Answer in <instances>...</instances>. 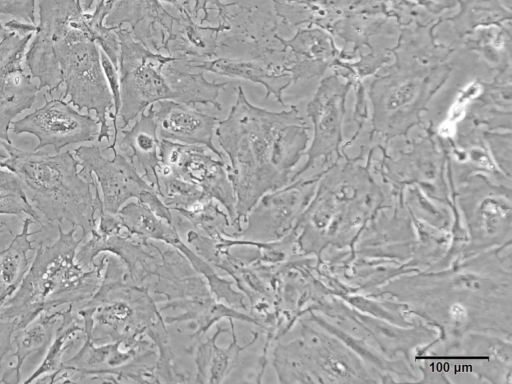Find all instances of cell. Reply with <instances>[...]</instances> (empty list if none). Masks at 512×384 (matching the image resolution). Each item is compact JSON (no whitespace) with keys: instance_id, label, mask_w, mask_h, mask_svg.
Returning a JSON list of instances; mask_svg holds the SVG:
<instances>
[{"instance_id":"ffe728a7","label":"cell","mask_w":512,"mask_h":384,"mask_svg":"<svg viewBox=\"0 0 512 384\" xmlns=\"http://www.w3.org/2000/svg\"><path fill=\"white\" fill-rule=\"evenodd\" d=\"M154 117L160 139L202 145L219 159L226 160V156L212 143L218 122L216 117L171 99L157 102V107H154Z\"/></svg>"},{"instance_id":"b9f144b4","label":"cell","mask_w":512,"mask_h":384,"mask_svg":"<svg viewBox=\"0 0 512 384\" xmlns=\"http://www.w3.org/2000/svg\"><path fill=\"white\" fill-rule=\"evenodd\" d=\"M95 1L98 0H79V4L84 12H88L91 10Z\"/></svg>"},{"instance_id":"7c38bea8","label":"cell","mask_w":512,"mask_h":384,"mask_svg":"<svg viewBox=\"0 0 512 384\" xmlns=\"http://www.w3.org/2000/svg\"><path fill=\"white\" fill-rule=\"evenodd\" d=\"M202 145L159 141L160 163L176 176L198 186L205 195L225 208L236 230V197L228 178L226 160L214 159ZM232 232V233H233Z\"/></svg>"},{"instance_id":"836d02e7","label":"cell","mask_w":512,"mask_h":384,"mask_svg":"<svg viewBox=\"0 0 512 384\" xmlns=\"http://www.w3.org/2000/svg\"><path fill=\"white\" fill-rule=\"evenodd\" d=\"M28 215L46 229L32 207L19 178L13 172L0 167V215Z\"/></svg>"},{"instance_id":"f35d334b","label":"cell","mask_w":512,"mask_h":384,"mask_svg":"<svg viewBox=\"0 0 512 384\" xmlns=\"http://www.w3.org/2000/svg\"><path fill=\"white\" fill-rule=\"evenodd\" d=\"M208 5H214L215 9L218 10V14L222 13L226 7L227 3L223 4L220 0H195V4L192 7V15L193 18L196 19L198 17L199 11H203V17L201 19V24L204 21L210 22L208 16Z\"/></svg>"},{"instance_id":"e0dca14e","label":"cell","mask_w":512,"mask_h":384,"mask_svg":"<svg viewBox=\"0 0 512 384\" xmlns=\"http://www.w3.org/2000/svg\"><path fill=\"white\" fill-rule=\"evenodd\" d=\"M457 191L458 200L466 216H471V231L481 222L472 236L481 229L479 248L502 242L510 236L511 189L504 184H493L484 175H470Z\"/></svg>"},{"instance_id":"484cf974","label":"cell","mask_w":512,"mask_h":384,"mask_svg":"<svg viewBox=\"0 0 512 384\" xmlns=\"http://www.w3.org/2000/svg\"><path fill=\"white\" fill-rule=\"evenodd\" d=\"M190 62L183 58L173 57L167 62L162 73L172 93V100L187 105H212L221 110L218 96L228 82H210L204 77L203 70L191 72Z\"/></svg>"},{"instance_id":"603a6c76","label":"cell","mask_w":512,"mask_h":384,"mask_svg":"<svg viewBox=\"0 0 512 384\" xmlns=\"http://www.w3.org/2000/svg\"><path fill=\"white\" fill-rule=\"evenodd\" d=\"M191 68H198L229 78H240L264 86L265 99L274 95L275 99L286 106L283 91L289 87L292 77L284 68L268 64L258 59L216 57L211 60L192 62Z\"/></svg>"},{"instance_id":"4dcf8cb0","label":"cell","mask_w":512,"mask_h":384,"mask_svg":"<svg viewBox=\"0 0 512 384\" xmlns=\"http://www.w3.org/2000/svg\"><path fill=\"white\" fill-rule=\"evenodd\" d=\"M61 324L56 330V338L48 347V352L40 366L25 380L24 383H45L52 384L54 379L60 373L64 352L73 345L77 338V333L84 334V326L73 314V305L61 310Z\"/></svg>"},{"instance_id":"d6a6232c","label":"cell","mask_w":512,"mask_h":384,"mask_svg":"<svg viewBox=\"0 0 512 384\" xmlns=\"http://www.w3.org/2000/svg\"><path fill=\"white\" fill-rule=\"evenodd\" d=\"M187 219L202 235L213 239H219L222 236H228L227 229L232 227L231 220L221 208L220 204L209 199L199 203L189 210L178 212Z\"/></svg>"},{"instance_id":"6da1fadb","label":"cell","mask_w":512,"mask_h":384,"mask_svg":"<svg viewBox=\"0 0 512 384\" xmlns=\"http://www.w3.org/2000/svg\"><path fill=\"white\" fill-rule=\"evenodd\" d=\"M308 126L296 106L279 112L250 103L241 86L228 117L215 135L229 165L236 197V230L259 198L290 182V173L307 148Z\"/></svg>"},{"instance_id":"d590c367","label":"cell","mask_w":512,"mask_h":384,"mask_svg":"<svg viewBox=\"0 0 512 384\" xmlns=\"http://www.w3.org/2000/svg\"><path fill=\"white\" fill-rule=\"evenodd\" d=\"M36 0H0V15L11 16L13 19L36 24Z\"/></svg>"},{"instance_id":"60d3db41","label":"cell","mask_w":512,"mask_h":384,"mask_svg":"<svg viewBox=\"0 0 512 384\" xmlns=\"http://www.w3.org/2000/svg\"><path fill=\"white\" fill-rule=\"evenodd\" d=\"M11 148L12 143H8L2 139H0V167H7L10 159H11Z\"/></svg>"},{"instance_id":"44dd1931","label":"cell","mask_w":512,"mask_h":384,"mask_svg":"<svg viewBox=\"0 0 512 384\" xmlns=\"http://www.w3.org/2000/svg\"><path fill=\"white\" fill-rule=\"evenodd\" d=\"M112 7L104 20L106 26L128 23L133 36L154 52H160L164 39L172 32L177 17L172 16L160 0H111Z\"/></svg>"},{"instance_id":"8992f818","label":"cell","mask_w":512,"mask_h":384,"mask_svg":"<svg viewBox=\"0 0 512 384\" xmlns=\"http://www.w3.org/2000/svg\"><path fill=\"white\" fill-rule=\"evenodd\" d=\"M53 54L62 81V99L69 97L78 110L94 111L100 124L97 140L110 141L107 117L114 107L105 77L100 50L92 38L88 12L53 43Z\"/></svg>"},{"instance_id":"7402d4cb","label":"cell","mask_w":512,"mask_h":384,"mask_svg":"<svg viewBox=\"0 0 512 384\" xmlns=\"http://www.w3.org/2000/svg\"><path fill=\"white\" fill-rule=\"evenodd\" d=\"M512 68L484 78L478 93L462 109L463 120L473 126L496 131H511L512 126ZM460 120V119H459Z\"/></svg>"},{"instance_id":"8fae6325","label":"cell","mask_w":512,"mask_h":384,"mask_svg":"<svg viewBox=\"0 0 512 384\" xmlns=\"http://www.w3.org/2000/svg\"><path fill=\"white\" fill-rule=\"evenodd\" d=\"M319 175L292 181L262 195L245 216L242 229L231 238L275 241L288 235L310 202Z\"/></svg>"},{"instance_id":"1f68e13d","label":"cell","mask_w":512,"mask_h":384,"mask_svg":"<svg viewBox=\"0 0 512 384\" xmlns=\"http://www.w3.org/2000/svg\"><path fill=\"white\" fill-rule=\"evenodd\" d=\"M154 188L164 204L177 213L210 199L198 186L176 176L161 163L156 169Z\"/></svg>"},{"instance_id":"30bf717a","label":"cell","mask_w":512,"mask_h":384,"mask_svg":"<svg viewBox=\"0 0 512 384\" xmlns=\"http://www.w3.org/2000/svg\"><path fill=\"white\" fill-rule=\"evenodd\" d=\"M424 133L410 143V149L400 151L398 158L387 154L381 145L375 147L382 152L380 170L383 177L397 190L405 185L419 184L432 196H446L447 186L444 181V168L447 155L440 143L433 121L427 126L421 125Z\"/></svg>"},{"instance_id":"4fadbf2b","label":"cell","mask_w":512,"mask_h":384,"mask_svg":"<svg viewBox=\"0 0 512 384\" xmlns=\"http://www.w3.org/2000/svg\"><path fill=\"white\" fill-rule=\"evenodd\" d=\"M39 24L25 53V64L38 88L47 89L50 98H61V75L53 54V43L83 15L79 0H38Z\"/></svg>"},{"instance_id":"ac0fdd59","label":"cell","mask_w":512,"mask_h":384,"mask_svg":"<svg viewBox=\"0 0 512 384\" xmlns=\"http://www.w3.org/2000/svg\"><path fill=\"white\" fill-rule=\"evenodd\" d=\"M32 34L11 31L0 42V139L8 143H11L8 131L13 119L33 105L39 91L23 68Z\"/></svg>"},{"instance_id":"d4e9b609","label":"cell","mask_w":512,"mask_h":384,"mask_svg":"<svg viewBox=\"0 0 512 384\" xmlns=\"http://www.w3.org/2000/svg\"><path fill=\"white\" fill-rule=\"evenodd\" d=\"M155 104H151L140 113L134 125L126 129H118L121 139L116 142L121 154L133 165L134 160L143 169V178L153 187L156 182V169L160 163L159 137L154 117Z\"/></svg>"},{"instance_id":"3957f363","label":"cell","mask_w":512,"mask_h":384,"mask_svg":"<svg viewBox=\"0 0 512 384\" xmlns=\"http://www.w3.org/2000/svg\"><path fill=\"white\" fill-rule=\"evenodd\" d=\"M84 335L95 344L121 341L126 348L155 349L159 382H180L184 374L173 364L164 317L150 291L129 278L123 263L107 253L101 284L78 310Z\"/></svg>"},{"instance_id":"4316f807","label":"cell","mask_w":512,"mask_h":384,"mask_svg":"<svg viewBox=\"0 0 512 384\" xmlns=\"http://www.w3.org/2000/svg\"><path fill=\"white\" fill-rule=\"evenodd\" d=\"M232 340L227 347H220L216 344L218 336L224 332H228V328L217 326L216 332L211 338L202 342L195 347V365L196 375L195 382L218 384L230 374L236 366L241 351L253 344L259 334L253 333V339L244 346L239 345L233 319H228Z\"/></svg>"},{"instance_id":"9a60e30c","label":"cell","mask_w":512,"mask_h":384,"mask_svg":"<svg viewBox=\"0 0 512 384\" xmlns=\"http://www.w3.org/2000/svg\"><path fill=\"white\" fill-rule=\"evenodd\" d=\"M13 133L32 134L38 139L35 151L51 146L56 153L70 144L91 142L98 138L99 121L72 108L62 98L45 97V104L12 122Z\"/></svg>"},{"instance_id":"74e56055","label":"cell","mask_w":512,"mask_h":384,"mask_svg":"<svg viewBox=\"0 0 512 384\" xmlns=\"http://www.w3.org/2000/svg\"><path fill=\"white\" fill-rule=\"evenodd\" d=\"M17 330L15 320H3L0 318V363L5 355L12 350V335Z\"/></svg>"},{"instance_id":"cb8c5ba5","label":"cell","mask_w":512,"mask_h":384,"mask_svg":"<svg viewBox=\"0 0 512 384\" xmlns=\"http://www.w3.org/2000/svg\"><path fill=\"white\" fill-rule=\"evenodd\" d=\"M226 29L224 24L203 26L190 15H179L160 51L164 49L169 56L183 58L190 63L211 60L216 58L219 33Z\"/></svg>"},{"instance_id":"9c48e42d","label":"cell","mask_w":512,"mask_h":384,"mask_svg":"<svg viewBox=\"0 0 512 384\" xmlns=\"http://www.w3.org/2000/svg\"><path fill=\"white\" fill-rule=\"evenodd\" d=\"M79 351L64 361L55 383L72 382V375L82 379L101 382H156L155 365L157 351L155 349L140 350L126 348L121 341L95 344L89 336Z\"/></svg>"},{"instance_id":"ab89813d","label":"cell","mask_w":512,"mask_h":384,"mask_svg":"<svg viewBox=\"0 0 512 384\" xmlns=\"http://www.w3.org/2000/svg\"><path fill=\"white\" fill-rule=\"evenodd\" d=\"M160 1L167 2V3L171 4L172 6H174L178 10L179 15H181V16L190 15L193 18L192 7H191L192 0H160Z\"/></svg>"},{"instance_id":"2e32d148","label":"cell","mask_w":512,"mask_h":384,"mask_svg":"<svg viewBox=\"0 0 512 384\" xmlns=\"http://www.w3.org/2000/svg\"><path fill=\"white\" fill-rule=\"evenodd\" d=\"M81 167L79 174L88 180L93 176L101 190L103 210L117 214L130 199H137L145 190L153 187L136 167L120 152L113 149V158L102 155L96 145H82L74 150Z\"/></svg>"},{"instance_id":"5bb4252c","label":"cell","mask_w":512,"mask_h":384,"mask_svg":"<svg viewBox=\"0 0 512 384\" xmlns=\"http://www.w3.org/2000/svg\"><path fill=\"white\" fill-rule=\"evenodd\" d=\"M352 87L350 80L337 73L320 81L306 107L307 115L313 125L312 143L306 151L308 159L290 178V182L312 167L319 157H323L327 162L333 153H336L338 158L343 156L341 147L344 136L345 105L348 92Z\"/></svg>"},{"instance_id":"7bdbcfd3","label":"cell","mask_w":512,"mask_h":384,"mask_svg":"<svg viewBox=\"0 0 512 384\" xmlns=\"http://www.w3.org/2000/svg\"><path fill=\"white\" fill-rule=\"evenodd\" d=\"M7 27L4 25V22L0 21V42L10 33Z\"/></svg>"},{"instance_id":"d6986e66","label":"cell","mask_w":512,"mask_h":384,"mask_svg":"<svg viewBox=\"0 0 512 384\" xmlns=\"http://www.w3.org/2000/svg\"><path fill=\"white\" fill-rule=\"evenodd\" d=\"M289 58V73L292 82L320 78L329 68H336L341 59V50L334 37L318 26L299 28L289 38H280Z\"/></svg>"},{"instance_id":"83f0119b","label":"cell","mask_w":512,"mask_h":384,"mask_svg":"<svg viewBox=\"0 0 512 384\" xmlns=\"http://www.w3.org/2000/svg\"><path fill=\"white\" fill-rule=\"evenodd\" d=\"M459 12L449 18H441L449 23L450 40L445 45L455 49L462 40L476 29L489 26H502L511 23L510 7L500 0H457Z\"/></svg>"},{"instance_id":"52a82bcc","label":"cell","mask_w":512,"mask_h":384,"mask_svg":"<svg viewBox=\"0 0 512 384\" xmlns=\"http://www.w3.org/2000/svg\"><path fill=\"white\" fill-rule=\"evenodd\" d=\"M218 15L227 29L219 33L216 57L258 59L289 68L281 31L293 27L286 21L278 0H236Z\"/></svg>"},{"instance_id":"5b68a950","label":"cell","mask_w":512,"mask_h":384,"mask_svg":"<svg viewBox=\"0 0 512 384\" xmlns=\"http://www.w3.org/2000/svg\"><path fill=\"white\" fill-rule=\"evenodd\" d=\"M78 167L70 151L50 155L12 145L6 169L16 174L47 221L61 223L65 220L81 228L84 241L96 229L103 204L95 178L90 176L86 180L79 174Z\"/></svg>"},{"instance_id":"f1b7e54d","label":"cell","mask_w":512,"mask_h":384,"mask_svg":"<svg viewBox=\"0 0 512 384\" xmlns=\"http://www.w3.org/2000/svg\"><path fill=\"white\" fill-rule=\"evenodd\" d=\"M61 317V310L53 313L43 312L26 327L17 329L12 344L16 349L13 356L16 364L6 369L0 383H19L21 367L33 353L46 352L53 336L54 325Z\"/></svg>"},{"instance_id":"f546056e","label":"cell","mask_w":512,"mask_h":384,"mask_svg":"<svg viewBox=\"0 0 512 384\" xmlns=\"http://www.w3.org/2000/svg\"><path fill=\"white\" fill-rule=\"evenodd\" d=\"M31 223L35 222L32 218L26 217L21 232L17 235L12 232L13 240L9 246L0 249V306L15 292L30 267L27 253L34 250L32 242L35 240H29V236L40 232H29ZM1 227L8 228L6 223L0 220Z\"/></svg>"},{"instance_id":"8d00e7d4","label":"cell","mask_w":512,"mask_h":384,"mask_svg":"<svg viewBox=\"0 0 512 384\" xmlns=\"http://www.w3.org/2000/svg\"><path fill=\"white\" fill-rule=\"evenodd\" d=\"M100 59L105 77L107 79L113 97L115 109L114 116L117 118L121 105L118 70L102 50H100Z\"/></svg>"},{"instance_id":"e575fe53","label":"cell","mask_w":512,"mask_h":384,"mask_svg":"<svg viewBox=\"0 0 512 384\" xmlns=\"http://www.w3.org/2000/svg\"><path fill=\"white\" fill-rule=\"evenodd\" d=\"M483 136L495 165L505 176L511 178V131L501 133L484 130Z\"/></svg>"},{"instance_id":"7a4b0ae2","label":"cell","mask_w":512,"mask_h":384,"mask_svg":"<svg viewBox=\"0 0 512 384\" xmlns=\"http://www.w3.org/2000/svg\"><path fill=\"white\" fill-rule=\"evenodd\" d=\"M440 19L403 25L392 49V60L376 74L368 89L371 106L370 142L375 136L387 147L421 126L422 113L449 79L454 49L439 42L435 28Z\"/></svg>"},{"instance_id":"ba28073f","label":"cell","mask_w":512,"mask_h":384,"mask_svg":"<svg viewBox=\"0 0 512 384\" xmlns=\"http://www.w3.org/2000/svg\"><path fill=\"white\" fill-rule=\"evenodd\" d=\"M119 39L118 76L121 105L118 116L124 129L142 111L158 101L171 99L172 93L162 73L173 56L148 49L128 28L116 30Z\"/></svg>"},{"instance_id":"277c9868","label":"cell","mask_w":512,"mask_h":384,"mask_svg":"<svg viewBox=\"0 0 512 384\" xmlns=\"http://www.w3.org/2000/svg\"><path fill=\"white\" fill-rule=\"evenodd\" d=\"M59 237L52 245L43 243L15 292L0 306V318L15 320L17 329L26 327L43 312L62 304L89 300L99 288L107 253L88 271L76 262L78 246L76 226L64 232L57 224Z\"/></svg>"}]
</instances>
